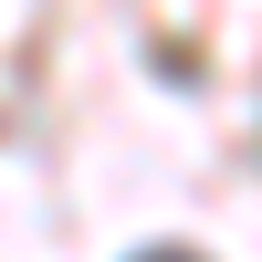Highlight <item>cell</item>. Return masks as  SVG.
I'll return each instance as SVG.
<instances>
[{
  "label": "cell",
  "instance_id": "obj_1",
  "mask_svg": "<svg viewBox=\"0 0 262 262\" xmlns=\"http://www.w3.org/2000/svg\"><path fill=\"white\" fill-rule=\"evenodd\" d=\"M147 262H200V252H147Z\"/></svg>",
  "mask_w": 262,
  "mask_h": 262
}]
</instances>
